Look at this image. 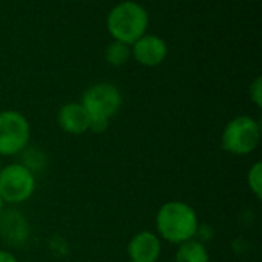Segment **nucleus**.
Returning <instances> with one entry per match:
<instances>
[{
  "mask_svg": "<svg viewBox=\"0 0 262 262\" xmlns=\"http://www.w3.org/2000/svg\"><path fill=\"white\" fill-rule=\"evenodd\" d=\"M155 224L160 239L178 246L193 239L200 229L196 212L183 201H169L163 204L157 213Z\"/></svg>",
  "mask_w": 262,
  "mask_h": 262,
  "instance_id": "1",
  "label": "nucleus"
},
{
  "mask_svg": "<svg viewBox=\"0 0 262 262\" xmlns=\"http://www.w3.org/2000/svg\"><path fill=\"white\" fill-rule=\"evenodd\" d=\"M106 26L114 40L132 46L146 34L149 26V14L137 2H121L109 11Z\"/></svg>",
  "mask_w": 262,
  "mask_h": 262,
  "instance_id": "2",
  "label": "nucleus"
},
{
  "mask_svg": "<svg viewBox=\"0 0 262 262\" xmlns=\"http://www.w3.org/2000/svg\"><path fill=\"white\" fill-rule=\"evenodd\" d=\"M83 107L89 114L92 132H104L111 118L121 106V94L111 83H97L86 89L81 100Z\"/></svg>",
  "mask_w": 262,
  "mask_h": 262,
  "instance_id": "3",
  "label": "nucleus"
},
{
  "mask_svg": "<svg viewBox=\"0 0 262 262\" xmlns=\"http://www.w3.org/2000/svg\"><path fill=\"white\" fill-rule=\"evenodd\" d=\"M259 140V123L249 115H239L230 120L224 127L221 135V146L232 155H249L258 147Z\"/></svg>",
  "mask_w": 262,
  "mask_h": 262,
  "instance_id": "4",
  "label": "nucleus"
},
{
  "mask_svg": "<svg viewBox=\"0 0 262 262\" xmlns=\"http://www.w3.org/2000/svg\"><path fill=\"white\" fill-rule=\"evenodd\" d=\"M35 190V177L23 164H8L0 170V198L8 204L28 201Z\"/></svg>",
  "mask_w": 262,
  "mask_h": 262,
  "instance_id": "5",
  "label": "nucleus"
},
{
  "mask_svg": "<svg viewBox=\"0 0 262 262\" xmlns=\"http://www.w3.org/2000/svg\"><path fill=\"white\" fill-rule=\"evenodd\" d=\"M31 127L25 115L17 111L0 112V157H12L26 149Z\"/></svg>",
  "mask_w": 262,
  "mask_h": 262,
  "instance_id": "6",
  "label": "nucleus"
},
{
  "mask_svg": "<svg viewBox=\"0 0 262 262\" xmlns=\"http://www.w3.org/2000/svg\"><path fill=\"white\" fill-rule=\"evenodd\" d=\"M130 55L143 66H158L167 57V45L158 35L144 34L130 46Z\"/></svg>",
  "mask_w": 262,
  "mask_h": 262,
  "instance_id": "7",
  "label": "nucleus"
},
{
  "mask_svg": "<svg viewBox=\"0 0 262 262\" xmlns=\"http://www.w3.org/2000/svg\"><path fill=\"white\" fill-rule=\"evenodd\" d=\"M127 255L132 262H157L161 255L160 236L147 230L134 235L127 244Z\"/></svg>",
  "mask_w": 262,
  "mask_h": 262,
  "instance_id": "8",
  "label": "nucleus"
},
{
  "mask_svg": "<svg viewBox=\"0 0 262 262\" xmlns=\"http://www.w3.org/2000/svg\"><path fill=\"white\" fill-rule=\"evenodd\" d=\"M60 127L71 135H81L89 130L91 118L81 103H68L60 107L57 115Z\"/></svg>",
  "mask_w": 262,
  "mask_h": 262,
  "instance_id": "9",
  "label": "nucleus"
},
{
  "mask_svg": "<svg viewBox=\"0 0 262 262\" xmlns=\"http://www.w3.org/2000/svg\"><path fill=\"white\" fill-rule=\"evenodd\" d=\"M175 262H210V256L203 243L189 239L178 246Z\"/></svg>",
  "mask_w": 262,
  "mask_h": 262,
  "instance_id": "10",
  "label": "nucleus"
},
{
  "mask_svg": "<svg viewBox=\"0 0 262 262\" xmlns=\"http://www.w3.org/2000/svg\"><path fill=\"white\" fill-rule=\"evenodd\" d=\"M129 57H130V46L117 40L109 43L104 52V58L111 66H123L124 63H127Z\"/></svg>",
  "mask_w": 262,
  "mask_h": 262,
  "instance_id": "11",
  "label": "nucleus"
},
{
  "mask_svg": "<svg viewBox=\"0 0 262 262\" xmlns=\"http://www.w3.org/2000/svg\"><path fill=\"white\" fill-rule=\"evenodd\" d=\"M247 183H249V187L250 190L253 192V195L256 196V200H261L262 198V164L259 161H256L249 173H247Z\"/></svg>",
  "mask_w": 262,
  "mask_h": 262,
  "instance_id": "12",
  "label": "nucleus"
},
{
  "mask_svg": "<svg viewBox=\"0 0 262 262\" xmlns=\"http://www.w3.org/2000/svg\"><path fill=\"white\" fill-rule=\"evenodd\" d=\"M250 98L252 101L261 107L262 106V78L261 77H256L255 81L250 84Z\"/></svg>",
  "mask_w": 262,
  "mask_h": 262,
  "instance_id": "13",
  "label": "nucleus"
},
{
  "mask_svg": "<svg viewBox=\"0 0 262 262\" xmlns=\"http://www.w3.org/2000/svg\"><path fill=\"white\" fill-rule=\"evenodd\" d=\"M0 262H18L17 258L9 253V252H5V250H0Z\"/></svg>",
  "mask_w": 262,
  "mask_h": 262,
  "instance_id": "14",
  "label": "nucleus"
},
{
  "mask_svg": "<svg viewBox=\"0 0 262 262\" xmlns=\"http://www.w3.org/2000/svg\"><path fill=\"white\" fill-rule=\"evenodd\" d=\"M3 206H5V203H3L2 198H0V216H2V213H3Z\"/></svg>",
  "mask_w": 262,
  "mask_h": 262,
  "instance_id": "15",
  "label": "nucleus"
},
{
  "mask_svg": "<svg viewBox=\"0 0 262 262\" xmlns=\"http://www.w3.org/2000/svg\"><path fill=\"white\" fill-rule=\"evenodd\" d=\"M2 167H3V166H2V161H0V170H2Z\"/></svg>",
  "mask_w": 262,
  "mask_h": 262,
  "instance_id": "16",
  "label": "nucleus"
}]
</instances>
